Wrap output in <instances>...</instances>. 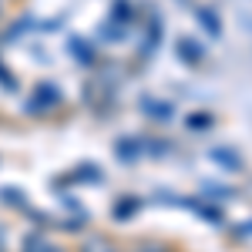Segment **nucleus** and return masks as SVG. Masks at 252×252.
I'll use <instances>...</instances> for the list:
<instances>
[{"mask_svg":"<svg viewBox=\"0 0 252 252\" xmlns=\"http://www.w3.org/2000/svg\"><path fill=\"white\" fill-rule=\"evenodd\" d=\"M61 101H64V91L58 84L40 81L34 88V94H31V101H27V115H51L54 108H61Z\"/></svg>","mask_w":252,"mask_h":252,"instance_id":"nucleus-1","label":"nucleus"},{"mask_svg":"<svg viewBox=\"0 0 252 252\" xmlns=\"http://www.w3.org/2000/svg\"><path fill=\"white\" fill-rule=\"evenodd\" d=\"M20 252H64L61 246H54L47 235H40V232H34V235H27L24 239V249Z\"/></svg>","mask_w":252,"mask_h":252,"instance_id":"nucleus-2","label":"nucleus"},{"mask_svg":"<svg viewBox=\"0 0 252 252\" xmlns=\"http://www.w3.org/2000/svg\"><path fill=\"white\" fill-rule=\"evenodd\" d=\"M141 209V198H121V205L115 209V219H128V215H135Z\"/></svg>","mask_w":252,"mask_h":252,"instance_id":"nucleus-3","label":"nucleus"},{"mask_svg":"<svg viewBox=\"0 0 252 252\" xmlns=\"http://www.w3.org/2000/svg\"><path fill=\"white\" fill-rule=\"evenodd\" d=\"M81 252H115V246H111V242H108V239H88V242H84V246H81Z\"/></svg>","mask_w":252,"mask_h":252,"instance_id":"nucleus-4","label":"nucleus"},{"mask_svg":"<svg viewBox=\"0 0 252 252\" xmlns=\"http://www.w3.org/2000/svg\"><path fill=\"white\" fill-rule=\"evenodd\" d=\"M178 54L189 61V64H195V61H202V47L192 51V40H178Z\"/></svg>","mask_w":252,"mask_h":252,"instance_id":"nucleus-5","label":"nucleus"},{"mask_svg":"<svg viewBox=\"0 0 252 252\" xmlns=\"http://www.w3.org/2000/svg\"><path fill=\"white\" fill-rule=\"evenodd\" d=\"M198 20H202V24H205V27H209V34H219V31H222V27H219V20H215V14L212 10H209V7H202V10H198Z\"/></svg>","mask_w":252,"mask_h":252,"instance_id":"nucleus-6","label":"nucleus"},{"mask_svg":"<svg viewBox=\"0 0 252 252\" xmlns=\"http://www.w3.org/2000/svg\"><path fill=\"white\" fill-rule=\"evenodd\" d=\"M189 128H192V131H205V128H212V115H192V118H189Z\"/></svg>","mask_w":252,"mask_h":252,"instance_id":"nucleus-7","label":"nucleus"},{"mask_svg":"<svg viewBox=\"0 0 252 252\" xmlns=\"http://www.w3.org/2000/svg\"><path fill=\"white\" fill-rule=\"evenodd\" d=\"M0 84H3L7 91H17V78L10 74V67H7L3 61H0Z\"/></svg>","mask_w":252,"mask_h":252,"instance_id":"nucleus-8","label":"nucleus"},{"mask_svg":"<svg viewBox=\"0 0 252 252\" xmlns=\"http://www.w3.org/2000/svg\"><path fill=\"white\" fill-rule=\"evenodd\" d=\"M138 145H141V141H138V138H135V148H138ZM118 148H131V138H125V141H121ZM138 155H141V152H121V158H125V161H135Z\"/></svg>","mask_w":252,"mask_h":252,"instance_id":"nucleus-9","label":"nucleus"},{"mask_svg":"<svg viewBox=\"0 0 252 252\" xmlns=\"http://www.w3.org/2000/svg\"><path fill=\"white\" fill-rule=\"evenodd\" d=\"M215 161H225V165H229V168H239V158H229V155H225V152H222V148H215Z\"/></svg>","mask_w":252,"mask_h":252,"instance_id":"nucleus-10","label":"nucleus"},{"mask_svg":"<svg viewBox=\"0 0 252 252\" xmlns=\"http://www.w3.org/2000/svg\"><path fill=\"white\" fill-rule=\"evenodd\" d=\"M141 252H165V249H161V246H145Z\"/></svg>","mask_w":252,"mask_h":252,"instance_id":"nucleus-11","label":"nucleus"}]
</instances>
